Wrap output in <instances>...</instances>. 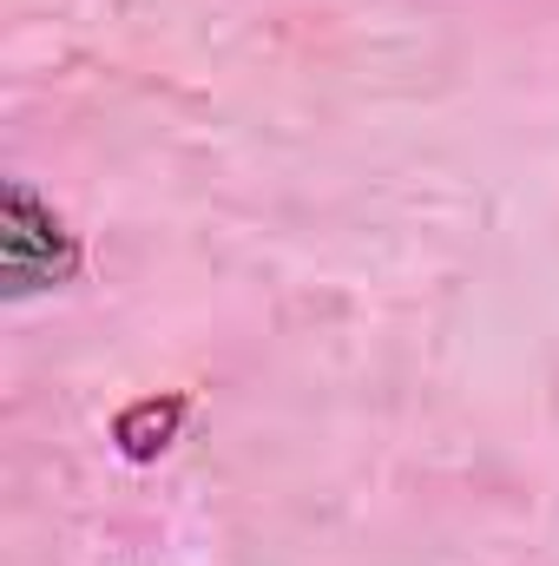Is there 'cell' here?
Masks as SVG:
<instances>
[{
  "label": "cell",
  "instance_id": "cell-1",
  "mask_svg": "<svg viewBox=\"0 0 559 566\" xmlns=\"http://www.w3.org/2000/svg\"><path fill=\"white\" fill-rule=\"evenodd\" d=\"M80 271V238L60 224L53 205H40L33 185H7L0 198V283L7 296H33V290H53Z\"/></svg>",
  "mask_w": 559,
  "mask_h": 566
},
{
  "label": "cell",
  "instance_id": "cell-2",
  "mask_svg": "<svg viewBox=\"0 0 559 566\" xmlns=\"http://www.w3.org/2000/svg\"><path fill=\"white\" fill-rule=\"evenodd\" d=\"M184 416H191V396H145V402L113 416V441H119L126 461H158L178 441Z\"/></svg>",
  "mask_w": 559,
  "mask_h": 566
}]
</instances>
